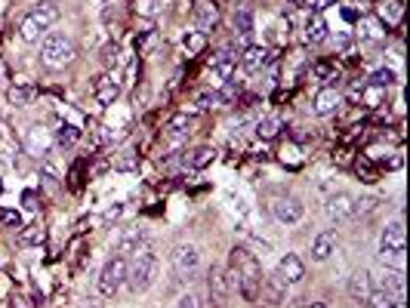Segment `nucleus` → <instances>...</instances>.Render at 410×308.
Wrapping results in <instances>:
<instances>
[{"instance_id": "nucleus-1", "label": "nucleus", "mask_w": 410, "mask_h": 308, "mask_svg": "<svg viewBox=\"0 0 410 308\" xmlns=\"http://www.w3.org/2000/svg\"><path fill=\"white\" fill-rule=\"evenodd\" d=\"M228 271H232L235 284H238V293H241L247 302H259L262 296V268L256 262V256L247 250V247H235L232 250V259H228Z\"/></svg>"}, {"instance_id": "nucleus-2", "label": "nucleus", "mask_w": 410, "mask_h": 308, "mask_svg": "<svg viewBox=\"0 0 410 308\" xmlns=\"http://www.w3.org/2000/svg\"><path fill=\"white\" fill-rule=\"evenodd\" d=\"M59 22V6L49 4V0H40V4H34L28 13L22 16L19 22V37L25 40V44H37L44 34L53 28V25Z\"/></svg>"}, {"instance_id": "nucleus-3", "label": "nucleus", "mask_w": 410, "mask_h": 308, "mask_svg": "<svg viewBox=\"0 0 410 308\" xmlns=\"http://www.w3.org/2000/svg\"><path fill=\"white\" fill-rule=\"evenodd\" d=\"M404 253H407V237H404V222H392L386 225L380 237V262L386 268H401L404 271Z\"/></svg>"}, {"instance_id": "nucleus-4", "label": "nucleus", "mask_w": 410, "mask_h": 308, "mask_svg": "<svg viewBox=\"0 0 410 308\" xmlns=\"http://www.w3.org/2000/svg\"><path fill=\"white\" fill-rule=\"evenodd\" d=\"M158 278V256L142 247L139 253L133 256V265H127V284H130L133 293H145Z\"/></svg>"}, {"instance_id": "nucleus-5", "label": "nucleus", "mask_w": 410, "mask_h": 308, "mask_svg": "<svg viewBox=\"0 0 410 308\" xmlns=\"http://www.w3.org/2000/svg\"><path fill=\"white\" fill-rule=\"evenodd\" d=\"M74 44L65 37V34L59 31H47L44 37H40V62L47 68H65L74 62Z\"/></svg>"}, {"instance_id": "nucleus-6", "label": "nucleus", "mask_w": 410, "mask_h": 308, "mask_svg": "<svg viewBox=\"0 0 410 308\" xmlns=\"http://www.w3.org/2000/svg\"><path fill=\"white\" fill-rule=\"evenodd\" d=\"M127 284V259L124 256H115V259H108L105 262V268H102V275H99V293L111 299Z\"/></svg>"}, {"instance_id": "nucleus-7", "label": "nucleus", "mask_w": 410, "mask_h": 308, "mask_svg": "<svg viewBox=\"0 0 410 308\" xmlns=\"http://www.w3.org/2000/svg\"><path fill=\"white\" fill-rule=\"evenodd\" d=\"M235 68H238V53H232V49H222V53H216L210 59V68H207V83H213V87H222L226 81H232L235 77Z\"/></svg>"}, {"instance_id": "nucleus-8", "label": "nucleus", "mask_w": 410, "mask_h": 308, "mask_svg": "<svg viewBox=\"0 0 410 308\" xmlns=\"http://www.w3.org/2000/svg\"><path fill=\"white\" fill-rule=\"evenodd\" d=\"M198 265H201V253H198V247L194 244H179L176 250H173V271H176V278H192L194 271H198Z\"/></svg>"}, {"instance_id": "nucleus-9", "label": "nucleus", "mask_w": 410, "mask_h": 308, "mask_svg": "<svg viewBox=\"0 0 410 308\" xmlns=\"http://www.w3.org/2000/svg\"><path fill=\"white\" fill-rule=\"evenodd\" d=\"M192 16H194V25H198L201 34L213 31V28H216V22H219L216 0H194V4H192Z\"/></svg>"}, {"instance_id": "nucleus-10", "label": "nucleus", "mask_w": 410, "mask_h": 308, "mask_svg": "<svg viewBox=\"0 0 410 308\" xmlns=\"http://www.w3.org/2000/svg\"><path fill=\"white\" fill-rule=\"evenodd\" d=\"M271 210H275V219L281 225H296V222H303V216H305V207H303L300 198H278Z\"/></svg>"}, {"instance_id": "nucleus-11", "label": "nucleus", "mask_w": 410, "mask_h": 308, "mask_svg": "<svg viewBox=\"0 0 410 308\" xmlns=\"http://www.w3.org/2000/svg\"><path fill=\"white\" fill-rule=\"evenodd\" d=\"M303 278H305V262L300 259V256L296 253L281 256V262H278V280L281 284H300Z\"/></svg>"}, {"instance_id": "nucleus-12", "label": "nucleus", "mask_w": 410, "mask_h": 308, "mask_svg": "<svg viewBox=\"0 0 410 308\" xmlns=\"http://www.w3.org/2000/svg\"><path fill=\"white\" fill-rule=\"evenodd\" d=\"M327 216L333 222H346V219H352L355 216V198L352 194H346V191H336V194H330L327 198Z\"/></svg>"}, {"instance_id": "nucleus-13", "label": "nucleus", "mask_w": 410, "mask_h": 308, "mask_svg": "<svg viewBox=\"0 0 410 308\" xmlns=\"http://www.w3.org/2000/svg\"><path fill=\"white\" fill-rule=\"evenodd\" d=\"M370 293H373V275L367 268H358L355 275L348 278V296H352L358 305H364Z\"/></svg>"}, {"instance_id": "nucleus-14", "label": "nucleus", "mask_w": 410, "mask_h": 308, "mask_svg": "<svg viewBox=\"0 0 410 308\" xmlns=\"http://www.w3.org/2000/svg\"><path fill=\"white\" fill-rule=\"evenodd\" d=\"M238 59H241L244 71L256 74V71H262V68H269V62H271V49H269V47H244V53L238 56Z\"/></svg>"}, {"instance_id": "nucleus-15", "label": "nucleus", "mask_w": 410, "mask_h": 308, "mask_svg": "<svg viewBox=\"0 0 410 308\" xmlns=\"http://www.w3.org/2000/svg\"><path fill=\"white\" fill-rule=\"evenodd\" d=\"M145 247V228L133 225V228H124V235L117 237V256H136Z\"/></svg>"}, {"instance_id": "nucleus-16", "label": "nucleus", "mask_w": 410, "mask_h": 308, "mask_svg": "<svg viewBox=\"0 0 410 308\" xmlns=\"http://www.w3.org/2000/svg\"><path fill=\"white\" fill-rule=\"evenodd\" d=\"M117 93H121V83H117L115 74H99L96 81H93V96H96L102 105H111V102L117 99Z\"/></svg>"}, {"instance_id": "nucleus-17", "label": "nucleus", "mask_w": 410, "mask_h": 308, "mask_svg": "<svg viewBox=\"0 0 410 308\" xmlns=\"http://www.w3.org/2000/svg\"><path fill=\"white\" fill-rule=\"evenodd\" d=\"M339 105H343V93L336 87H324V90H318V96H315V114L318 117L333 114Z\"/></svg>"}, {"instance_id": "nucleus-18", "label": "nucleus", "mask_w": 410, "mask_h": 308, "mask_svg": "<svg viewBox=\"0 0 410 308\" xmlns=\"http://www.w3.org/2000/svg\"><path fill=\"white\" fill-rule=\"evenodd\" d=\"M25 148H28L34 158H47L49 148H53V136H47L40 126H31L28 136H25Z\"/></svg>"}, {"instance_id": "nucleus-19", "label": "nucleus", "mask_w": 410, "mask_h": 308, "mask_svg": "<svg viewBox=\"0 0 410 308\" xmlns=\"http://www.w3.org/2000/svg\"><path fill=\"white\" fill-rule=\"evenodd\" d=\"M336 253V231H321L312 241V259L315 262H327Z\"/></svg>"}, {"instance_id": "nucleus-20", "label": "nucleus", "mask_w": 410, "mask_h": 308, "mask_svg": "<svg viewBox=\"0 0 410 308\" xmlns=\"http://www.w3.org/2000/svg\"><path fill=\"white\" fill-rule=\"evenodd\" d=\"M210 290H213V293H216L219 299L228 296V293H235L238 284H235L232 271H228V268H210Z\"/></svg>"}, {"instance_id": "nucleus-21", "label": "nucleus", "mask_w": 410, "mask_h": 308, "mask_svg": "<svg viewBox=\"0 0 410 308\" xmlns=\"http://www.w3.org/2000/svg\"><path fill=\"white\" fill-rule=\"evenodd\" d=\"M377 16H380V22L386 25V28H395V25L404 19V4H401V0H382Z\"/></svg>"}, {"instance_id": "nucleus-22", "label": "nucleus", "mask_w": 410, "mask_h": 308, "mask_svg": "<svg viewBox=\"0 0 410 308\" xmlns=\"http://www.w3.org/2000/svg\"><path fill=\"white\" fill-rule=\"evenodd\" d=\"M34 96H37V87H31V83H16V87L6 90V102H10L13 108H25V105H31Z\"/></svg>"}, {"instance_id": "nucleus-23", "label": "nucleus", "mask_w": 410, "mask_h": 308, "mask_svg": "<svg viewBox=\"0 0 410 308\" xmlns=\"http://www.w3.org/2000/svg\"><path fill=\"white\" fill-rule=\"evenodd\" d=\"M235 34L241 44H247V37L253 34V10L250 6H238L235 10Z\"/></svg>"}, {"instance_id": "nucleus-24", "label": "nucleus", "mask_w": 410, "mask_h": 308, "mask_svg": "<svg viewBox=\"0 0 410 308\" xmlns=\"http://www.w3.org/2000/svg\"><path fill=\"white\" fill-rule=\"evenodd\" d=\"M327 34H330V28H327V22H324L321 13H315L312 19L305 22V40H309V44H324Z\"/></svg>"}, {"instance_id": "nucleus-25", "label": "nucleus", "mask_w": 410, "mask_h": 308, "mask_svg": "<svg viewBox=\"0 0 410 308\" xmlns=\"http://www.w3.org/2000/svg\"><path fill=\"white\" fill-rule=\"evenodd\" d=\"M380 290H389L395 299H404V271H401V268H386V278H382Z\"/></svg>"}, {"instance_id": "nucleus-26", "label": "nucleus", "mask_w": 410, "mask_h": 308, "mask_svg": "<svg viewBox=\"0 0 410 308\" xmlns=\"http://www.w3.org/2000/svg\"><path fill=\"white\" fill-rule=\"evenodd\" d=\"M78 142H81V130L74 124H62L53 133V145H59V148H71V145H78Z\"/></svg>"}, {"instance_id": "nucleus-27", "label": "nucleus", "mask_w": 410, "mask_h": 308, "mask_svg": "<svg viewBox=\"0 0 410 308\" xmlns=\"http://www.w3.org/2000/svg\"><path fill=\"white\" fill-rule=\"evenodd\" d=\"M367 81H370L373 90H386V87H392V83H395V71H392V68H377V71L367 77Z\"/></svg>"}, {"instance_id": "nucleus-28", "label": "nucleus", "mask_w": 410, "mask_h": 308, "mask_svg": "<svg viewBox=\"0 0 410 308\" xmlns=\"http://www.w3.org/2000/svg\"><path fill=\"white\" fill-rule=\"evenodd\" d=\"M281 130V117H262L259 124H256V136L259 139H275Z\"/></svg>"}, {"instance_id": "nucleus-29", "label": "nucleus", "mask_w": 410, "mask_h": 308, "mask_svg": "<svg viewBox=\"0 0 410 308\" xmlns=\"http://www.w3.org/2000/svg\"><path fill=\"white\" fill-rule=\"evenodd\" d=\"M44 237H47V231L40 228V225H28V228H22L19 244L22 247H34V244H44Z\"/></svg>"}, {"instance_id": "nucleus-30", "label": "nucleus", "mask_w": 410, "mask_h": 308, "mask_svg": "<svg viewBox=\"0 0 410 308\" xmlns=\"http://www.w3.org/2000/svg\"><path fill=\"white\" fill-rule=\"evenodd\" d=\"M392 302H395V296L389 293V290H373L370 296H367V308H392Z\"/></svg>"}, {"instance_id": "nucleus-31", "label": "nucleus", "mask_w": 410, "mask_h": 308, "mask_svg": "<svg viewBox=\"0 0 410 308\" xmlns=\"http://www.w3.org/2000/svg\"><path fill=\"white\" fill-rule=\"evenodd\" d=\"M185 49H189V53H204V47H207V34H201V31H189L185 34Z\"/></svg>"}, {"instance_id": "nucleus-32", "label": "nucleus", "mask_w": 410, "mask_h": 308, "mask_svg": "<svg viewBox=\"0 0 410 308\" xmlns=\"http://www.w3.org/2000/svg\"><path fill=\"white\" fill-rule=\"evenodd\" d=\"M189 126H192V117H189V114H173V117L167 121V130H170V133H179V136L189 133Z\"/></svg>"}, {"instance_id": "nucleus-33", "label": "nucleus", "mask_w": 410, "mask_h": 308, "mask_svg": "<svg viewBox=\"0 0 410 308\" xmlns=\"http://www.w3.org/2000/svg\"><path fill=\"white\" fill-rule=\"evenodd\" d=\"M213 158H216V148H210V145H201V148L194 151V158H192V167L201 170V167H207Z\"/></svg>"}, {"instance_id": "nucleus-34", "label": "nucleus", "mask_w": 410, "mask_h": 308, "mask_svg": "<svg viewBox=\"0 0 410 308\" xmlns=\"http://www.w3.org/2000/svg\"><path fill=\"white\" fill-rule=\"evenodd\" d=\"M136 13L148 16V19H151V16L160 13V4H158V0H136Z\"/></svg>"}, {"instance_id": "nucleus-35", "label": "nucleus", "mask_w": 410, "mask_h": 308, "mask_svg": "<svg viewBox=\"0 0 410 308\" xmlns=\"http://www.w3.org/2000/svg\"><path fill=\"white\" fill-rule=\"evenodd\" d=\"M0 222L6 228H22V213L19 210H0Z\"/></svg>"}, {"instance_id": "nucleus-36", "label": "nucleus", "mask_w": 410, "mask_h": 308, "mask_svg": "<svg viewBox=\"0 0 410 308\" xmlns=\"http://www.w3.org/2000/svg\"><path fill=\"white\" fill-rule=\"evenodd\" d=\"M358 176H361L364 179V182H377V170H373L370 167V160H367V158H361V160H358Z\"/></svg>"}, {"instance_id": "nucleus-37", "label": "nucleus", "mask_w": 410, "mask_h": 308, "mask_svg": "<svg viewBox=\"0 0 410 308\" xmlns=\"http://www.w3.org/2000/svg\"><path fill=\"white\" fill-rule=\"evenodd\" d=\"M380 207V198H361V201H355V213L358 216H367V213H373Z\"/></svg>"}, {"instance_id": "nucleus-38", "label": "nucleus", "mask_w": 410, "mask_h": 308, "mask_svg": "<svg viewBox=\"0 0 410 308\" xmlns=\"http://www.w3.org/2000/svg\"><path fill=\"white\" fill-rule=\"evenodd\" d=\"M198 105H201V108H216V105H222L219 90H216V93H204V96L198 99Z\"/></svg>"}, {"instance_id": "nucleus-39", "label": "nucleus", "mask_w": 410, "mask_h": 308, "mask_svg": "<svg viewBox=\"0 0 410 308\" xmlns=\"http://www.w3.org/2000/svg\"><path fill=\"white\" fill-rule=\"evenodd\" d=\"M312 71L318 74V77H327V81H333V77H336V68H333V65H327V62H318V65L312 68Z\"/></svg>"}, {"instance_id": "nucleus-40", "label": "nucleus", "mask_w": 410, "mask_h": 308, "mask_svg": "<svg viewBox=\"0 0 410 308\" xmlns=\"http://www.w3.org/2000/svg\"><path fill=\"white\" fill-rule=\"evenodd\" d=\"M176 308H201V296L198 293H185L182 299H179Z\"/></svg>"}, {"instance_id": "nucleus-41", "label": "nucleus", "mask_w": 410, "mask_h": 308, "mask_svg": "<svg viewBox=\"0 0 410 308\" xmlns=\"http://www.w3.org/2000/svg\"><path fill=\"white\" fill-rule=\"evenodd\" d=\"M22 201H25V207H28V210H37L40 207V203H37V191H25Z\"/></svg>"}, {"instance_id": "nucleus-42", "label": "nucleus", "mask_w": 410, "mask_h": 308, "mask_svg": "<svg viewBox=\"0 0 410 308\" xmlns=\"http://www.w3.org/2000/svg\"><path fill=\"white\" fill-rule=\"evenodd\" d=\"M303 4H305V6H309V10H315V13H321V10H324V6H330V4H333V0H303Z\"/></svg>"}, {"instance_id": "nucleus-43", "label": "nucleus", "mask_w": 410, "mask_h": 308, "mask_svg": "<svg viewBox=\"0 0 410 308\" xmlns=\"http://www.w3.org/2000/svg\"><path fill=\"white\" fill-rule=\"evenodd\" d=\"M336 44H339V49H348V47H352V37H348V34H339Z\"/></svg>"}, {"instance_id": "nucleus-44", "label": "nucleus", "mask_w": 410, "mask_h": 308, "mask_svg": "<svg viewBox=\"0 0 410 308\" xmlns=\"http://www.w3.org/2000/svg\"><path fill=\"white\" fill-rule=\"evenodd\" d=\"M115 59H117V47H108V49H105V62L111 65V62H115Z\"/></svg>"}, {"instance_id": "nucleus-45", "label": "nucleus", "mask_w": 410, "mask_h": 308, "mask_svg": "<svg viewBox=\"0 0 410 308\" xmlns=\"http://www.w3.org/2000/svg\"><path fill=\"white\" fill-rule=\"evenodd\" d=\"M121 213H124V207H115V210H108V213H105V219H117Z\"/></svg>"}, {"instance_id": "nucleus-46", "label": "nucleus", "mask_w": 410, "mask_h": 308, "mask_svg": "<svg viewBox=\"0 0 410 308\" xmlns=\"http://www.w3.org/2000/svg\"><path fill=\"white\" fill-rule=\"evenodd\" d=\"M83 308H102V302H96V299H90V302L83 305Z\"/></svg>"}, {"instance_id": "nucleus-47", "label": "nucleus", "mask_w": 410, "mask_h": 308, "mask_svg": "<svg viewBox=\"0 0 410 308\" xmlns=\"http://www.w3.org/2000/svg\"><path fill=\"white\" fill-rule=\"evenodd\" d=\"M392 308H404V302H401V299H395V302H392Z\"/></svg>"}, {"instance_id": "nucleus-48", "label": "nucleus", "mask_w": 410, "mask_h": 308, "mask_svg": "<svg viewBox=\"0 0 410 308\" xmlns=\"http://www.w3.org/2000/svg\"><path fill=\"white\" fill-rule=\"evenodd\" d=\"M305 308H327V305H321V302H312V305H305Z\"/></svg>"}, {"instance_id": "nucleus-49", "label": "nucleus", "mask_w": 410, "mask_h": 308, "mask_svg": "<svg viewBox=\"0 0 410 308\" xmlns=\"http://www.w3.org/2000/svg\"><path fill=\"white\" fill-rule=\"evenodd\" d=\"M0 188H4V185H0Z\"/></svg>"}]
</instances>
